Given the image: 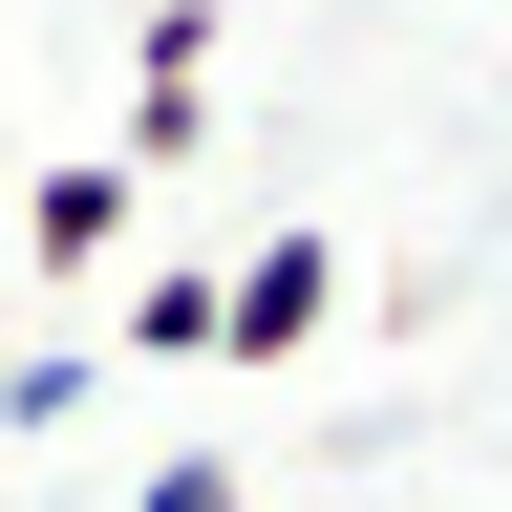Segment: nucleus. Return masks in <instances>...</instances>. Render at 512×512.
Segmentation results:
<instances>
[{
    "label": "nucleus",
    "instance_id": "obj_5",
    "mask_svg": "<svg viewBox=\"0 0 512 512\" xmlns=\"http://www.w3.org/2000/svg\"><path fill=\"white\" fill-rule=\"evenodd\" d=\"M86 384H107V342H22L0 363V427H86Z\"/></svg>",
    "mask_w": 512,
    "mask_h": 512
},
{
    "label": "nucleus",
    "instance_id": "obj_3",
    "mask_svg": "<svg viewBox=\"0 0 512 512\" xmlns=\"http://www.w3.org/2000/svg\"><path fill=\"white\" fill-rule=\"evenodd\" d=\"M320 320H342V235H256L235 278H214V363H320Z\"/></svg>",
    "mask_w": 512,
    "mask_h": 512
},
{
    "label": "nucleus",
    "instance_id": "obj_6",
    "mask_svg": "<svg viewBox=\"0 0 512 512\" xmlns=\"http://www.w3.org/2000/svg\"><path fill=\"white\" fill-rule=\"evenodd\" d=\"M128 512H256V470H235V448H171V470L128 491Z\"/></svg>",
    "mask_w": 512,
    "mask_h": 512
},
{
    "label": "nucleus",
    "instance_id": "obj_1",
    "mask_svg": "<svg viewBox=\"0 0 512 512\" xmlns=\"http://www.w3.org/2000/svg\"><path fill=\"white\" fill-rule=\"evenodd\" d=\"M214 150V0H150V43H128V128H107V171L150 192Z\"/></svg>",
    "mask_w": 512,
    "mask_h": 512
},
{
    "label": "nucleus",
    "instance_id": "obj_7",
    "mask_svg": "<svg viewBox=\"0 0 512 512\" xmlns=\"http://www.w3.org/2000/svg\"><path fill=\"white\" fill-rule=\"evenodd\" d=\"M0 192H22V128H0Z\"/></svg>",
    "mask_w": 512,
    "mask_h": 512
},
{
    "label": "nucleus",
    "instance_id": "obj_4",
    "mask_svg": "<svg viewBox=\"0 0 512 512\" xmlns=\"http://www.w3.org/2000/svg\"><path fill=\"white\" fill-rule=\"evenodd\" d=\"M107 363H214V278H107Z\"/></svg>",
    "mask_w": 512,
    "mask_h": 512
},
{
    "label": "nucleus",
    "instance_id": "obj_2",
    "mask_svg": "<svg viewBox=\"0 0 512 512\" xmlns=\"http://www.w3.org/2000/svg\"><path fill=\"white\" fill-rule=\"evenodd\" d=\"M0 235H22V278H43V299H107V278H128V171H107V150H64V171L0 192Z\"/></svg>",
    "mask_w": 512,
    "mask_h": 512
}]
</instances>
